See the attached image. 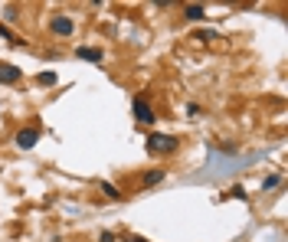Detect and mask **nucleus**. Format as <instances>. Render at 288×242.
Here are the masks:
<instances>
[{
    "instance_id": "4",
    "label": "nucleus",
    "mask_w": 288,
    "mask_h": 242,
    "mask_svg": "<svg viewBox=\"0 0 288 242\" xmlns=\"http://www.w3.org/2000/svg\"><path fill=\"white\" fill-rule=\"evenodd\" d=\"M13 144H17L20 151H33L39 144V124H33V128H20L17 134H13Z\"/></svg>"
},
{
    "instance_id": "7",
    "label": "nucleus",
    "mask_w": 288,
    "mask_h": 242,
    "mask_svg": "<svg viewBox=\"0 0 288 242\" xmlns=\"http://www.w3.org/2000/svg\"><path fill=\"white\" fill-rule=\"evenodd\" d=\"M164 180H167V170H164V167H151V170H144V174H141V186H144V190H151V186H157Z\"/></svg>"
},
{
    "instance_id": "14",
    "label": "nucleus",
    "mask_w": 288,
    "mask_h": 242,
    "mask_svg": "<svg viewBox=\"0 0 288 242\" xmlns=\"http://www.w3.org/2000/svg\"><path fill=\"white\" fill-rule=\"evenodd\" d=\"M194 39H200V43H213V39H219V33L216 30H197Z\"/></svg>"
},
{
    "instance_id": "3",
    "label": "nucleus",
    "mask_w": 288,
    "mask_h": 242,
    "mask_svg": "<svg viewBox=\"0 0 288 242\" xmlns=\"http://www.w3.org/2000/svg\"><path fill=\"white\" fill-rule=\"evenodd\" d=\"M50 30L56 33V36L69 39V36H75V20L69 17V13H53V20H50Z\"/></svg>"
},
{
    "instance_id": "8",
    "label": "nucleus",
    "mask_w": 288,
    "mask_h": 242,
    "mask_svg": "<svg viewBox=\"0 0 288 242\" xmlns=\"http://www.w3.org/2000/svg\"><path fill=\"white\" fill-rule=\"evenodd\" d=\"M183 20H190V23H200V20H207V7L203 4H183Z\"/></svg>"
},
{
    "instance_id": "11",
    "label": "nucleus",
    "mask_w": 288,
    "mask_h": 242,
    "mask_svg": "<svg viewBox=\"0 0 288 242\" xmlns=\"http://www.w3.org/2000/svg\"><path fill=\"white\" fill-rule=\"evenodd\" d=\"M0 39H7V43H13V46H26L23 39H20V36H17V33H13L7 23H0Z\"/></svg>"
},
{
    "instance_id": "12",
    "label": "nucleus",
    "mask_w": 288,
    "mask_h": 242,
    "mask_svg": "<svg viewBox=\"0 0 288 242\" xmlns=\"http://www.w3.org/2000/svg\"><path fill=\"white\" fill-rule=\"evenodd\" d=\"M17 17H20V7L17 4H4V10H0V23H4V20H7V23H13Z\"/></svg>"
},
{
    "instance_id": "5",
    "label": "nucleus",
    "mask_w": 288,
    "mask_h": 242,
    "mask_svg": "<svg viewBox=\"0 0 288 242\" xmlns=\"http://www.w3.org/2000/svg\"><path fill=\"white\" fill-rule=\"evenodd\" d=\"M23 82V69L13 62H0V85H20Z\"/></svg>"
},
{
    "instance_id": "18",
    "label": "nucleus",
    "mask_w": 288,
    "mask_h": 242,
    "mask_svg": "<svg viewBox=\"0 0 288 242\" xmlns=\"http://www.w3.org/2000/svg\"><path fill=\"white\" fill-rule=\"evenodd\" d=\"M125 242H151V239H144V236H128Z\"/></svg>"
},
{
    "instance_id": "2",
    "label": "nucleus",
    "mask_w": 288,
    "mask_h": 242,
    "mask_svg": "<svg viewBox=\"0 0 288 242\" xmlns=\"http://www.w3.org/2000/svg\"><path fill=\"white\" fill-rule=\"evenodd\" d=\"M131 115H134L138 124H144V128H151V124L157 121V112H154V105H151V92H138L131 99Z\"/></svg>"
},
{
    "instance_id": "13",
    "label": "nucleus",
    "mask_w": 288,
    "mask_h": 242,
    "mask_svg": "<svg viewBox=\"0 0 288 242\" xmlns=\"http://www.w3.org/2000/svg\"><path fill=\"white\" fill-rule=\"evenodd\" d=\"M278 186H282V174H269V177H262V193L278 190Z\"/></svg>"
},
{
    "instance_id": "9",
    "label": "nucleus",
    "mask_w": 288,
    "mask_h": 242,
    "mask_svg": "<svg viewBox=\"0 0 288 242\" xmlns=\"http://www.w3.org/2000/svg\"><path fill=\"white\" fill-rule=\"evenodd\" d=\"M99 190H102V197L112 200V203H121V200H125V193H121L115 183H108V180H102V183H99Z\"/></svg>"
},
{
    "instance_id": "6",
    "label": "nucleus",
    "mask_w": 288,
    "mask_h": 242,
    "mask_svg": "<svg viewBox=\"0 0 288 242\" xmlns=\"http://www.w3.org/2000/svg\"><path fill=\"white\" fill-rule=\"evenodd\" d=\"M75 59H85L92 66H102L105 62V50L102 46H75Z\"/></svg>"
},
{
    "instance_id": "16",
    "label": "nucleus",
    "mask_w": 288,
    "mask_h": 242,
    "mask_svg": "<svg viewBox=\"0 0 288 242\" xmlns=\"http://www.w3.org/2000/svg\"><path fill=\"white\" fill-rule=\"evenodd\" d=\"M99 242H118V236H115L112 229H102L99 232Z\"/></svg>"
},
{
    "instance_id": "10",
    "label": "nucleus",
    "mask_w": 288,
    "mask_h": 242,
    "mask_svg": "<svg viewBox=\"0 0 288 242\" xmlns=\"http://www.w3.org/2000/svg\"><path fill=\"white\" fill-rule=\"evenodd\" d=\"M56 82H59V75L53 72V69H46V72H39V75H36V85H43V88H53Z\"/></svg>"
},
{
    "instance_id": "1",
    "label": "nucleus",
    "mask_w": 288,
    "mask_h": 242,
    "mask_svg": "<svg viewBox=\"0 0 288 242\" xmlns=\"http://www.w3.org/2000/svg\"><path fill=\"white\" fill-rule=\"evenodd\" d=\"M144 144H148V154H154V157H167L180 151V141L174 134H161V131H151Z\"/></svg>"
},
{
    "instance_id": "17",
    "label": "nucleus",
    "mask_w": 288,
    "mask_h": 242,
    "mask_svg": "<svg viewBox=\"0 0 288 242\" xmlns=\"http://www.w3.org/2000/svg\"><path fill=\"white\" fill-rule=\"evenodd\" d=\"M200 112H203V108L197 105V102H187V115H190V118H197V115H200Z\"/></svg>"
},
{
    "instance_id": "15",
    "label": "nucleus",
    "mask_w": 288,
    "mask_h": 242,
    "mask_svg": "<svg viewBox=\"0 0 288 242\" xmlns=\"http://www.w3.org/2000/svg\"><path fill=\"white\" fill-rule=\"evenodd\" d=\"M226 197H229V200H249V197H246V186H243V183H239V186H232V190L226 193Z\"/></svg>"
}]
</instances>
